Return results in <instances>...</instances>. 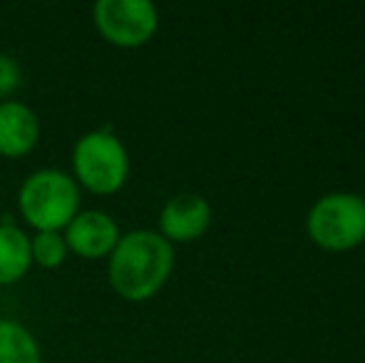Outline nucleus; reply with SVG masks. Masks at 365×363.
Returning a JSON list of instances; mask_svg holds the SVG:
<instances>
[{
    "mask_svg": "<svg viewBox=\"0 0 365 363\" xmlns=\"http://www.w3.org/2000/svg\"><path fill=\"white\" fill-rule=\"evenodd\" d=\"M174 269V247L152 229L122 234L107 257V276L117 296L140 304L152 299L167 284Z\"/></svg>",
    "mask_w": 365,
    "mask_h": 363,
    "instance_id": "f257e3e1",
    "label": "nucleus"
},
{
    "mask_svg": "<svg viewBox=\"0 0 365 363\" xmlns=\"http://www.w3.org/2000/svg\"><path fill=\"white\" fill-rule=\"evenodd\" d=\"M18 209L35 232H65L80 212V187L68 172L43 167L20 184Z\"/></svg>",
    "mask_w": 365,
    "mask_h": 363,
    "instance_id": "f03ea898",
    "label": "nucleus"
},
{
    "mask_svg": "<svg viewBox=\"0 0 365 363\" xmlns=\"http://www.w3.org/2000/svg\"><path fill=\"white\" fill-rule=\"evenodd\" d=\"M130 177V155L122 140L110 130H90L73 147V180L92 194H117Z\"/></svg>",
    "mask_w": 365,
    "mask_h": 363,
    "instance_id": "7ed1b4c3",
    "label": "nucleus"
},
{
    "mask_svg": "<svg viewBox=\"0 0 365 363\" xmlns=\"http://www.w3.org/2000/svg\"><path fill=\"white\" fill-rule=\"evenodd\" d=\"M308 237L326 252H351L365 242V199L351 192H331L311 207Z\"/></svg>",
    "mask_w": 365,
    "mask_h": 363,
    "instance_id": "20e7f679",
    "label": "nucleus"
},
{
    "mask_svg": "<svg viewBox=\"0 0 365 363\" xmlns=\"http://www.w3.org/2000/svg\"><path fill=\"white\" fill-rule=\"evenodd\" d=\"M92 23L110 45L135 50L147 45L159 30V10L149 0H97Z\"/></svg>",
    "mask_w": 365,
    "mask_h": 363,
    "instance_id": "39448f33",
    "label": "nucleus"
},
{
    "mask_svg": "<svg viewBox=\"0 0 365 363\" xmlns=\"http://www.w3.org/2000/svg\"><path fill=\"white\" fill-rule=\"evenodd\" d=\"M65 244L73 254L82 259L110 257L120 242V227L102 209H80L77 217L65 227Z\"/></svg>",
    "mask_w": 365,
    "mask_h": 363,
    "instance_id": "423d86ee",
    "label": "nucleus"
},
{
    "mask_svg": "<svg viewBox=\"0 0 365 363\" xmlns=\"http://www.w3.org/2000/svg\"><path fill=\"white\" fill-rule=\"evenodd\" d=\"M212 227V204L202 194H177L159 212V234L169 244L197 242Z\"/></svg>",
    "mask_w": 365,
    "mask_h": 363,
    "instance_id": "0eeeda50",
    "label": "nucleus"
},
{
    "mask_svg": "<svg viewBox=\"0 0 365 363\" xmlns=\"http://www.w3.org/2000/svg\"><path fill=\"white\" fill-rule=\"evenodd\" d=\"M40 140V117L20 100L0 102V157L20 160L30 155Z\"/></svg>",
    "mask_w": 365,
    "mask_h": 363,
    "instance_id": "6e6552de",
    "label": "nucleus"
},
{
    "mask_svg": "<svg viewBox=\"0 0 365 363\" xmlns=\"http://www.w3.org/2000/svg\"><path fill=\"white\" fill-rule=\"evenodd\" d=\"M33 267L30 237L13 222L0 224V286H13Z\"/></svg>",
    "mask_w": 365,
    "mask_h": 363,
    "instance_id": "1a4fd4ad",
    "label": "nucleus"
},
{
    "mask_svg": "<svg viewBox=\"0 0 365 363\" xmlns=\"http://www.w3.org/2000/svg\"><path fill=\"white\" fill-rule=\"evenodd\" d=\"M0 363H43L38 339L15 319H0Z\"/></svg>",
    "mask_w": 365,
    "mask_h": 363,
    "instance_id": "9d476101",
    "label": "nucleus"
},
{
    "mask_svg": "<svg viewBox=\"0 0 365 363\" xmlns=\"http://www.w3.org/2000/svg\"><path fill=\"white\" fill-rule=\"evenodd\" d=\"M30 254L33 264H38L40 269H58L65 264L70 249L63 232H35L30 237Z\"/></svg>",
    "mask_w": 365,
    "mask_h": 363,
    "instance_id": "9b49d317",
    "label": "nucleus"
},
{
    "mask_svg": "<svg viewBox=\"0 0 365 363\" xmlns=\"http://www.w3.org/2000/svg\"><path fill=\"white\" fill-rule=\"evenodd\" d=\"M23 83V75H20V65L15 58L0 53V102L10 100L15 90Z\"/></svg>",
    "mask_w": 365,
    "mask_h": 363,
    "instance_id": "f8f14e48",
    "label": "nucleus"
}]
</instances>
